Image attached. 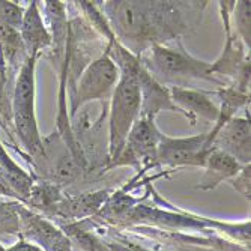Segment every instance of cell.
Returning a JSON list of instances; mask_svg holds the SVG:
<instances>
[{"instance_id": "1", "label": "cell", "mask_w": 251, "mask_h": 251, "mask_svg": "<svg viewBox=\"0 0 251 251\" xmlns=\"http://www.w3.org/2000/svg\"><path fill=\"white\" fill-rule=\"evenodd\" d=\"M199 2H104L102 15L121 45L139 57L152 45H166L184 33L191 23L187 14Z\"/></svg>"}, {"instance_id": "2", "label": "cell", "mask_w": 251, "mask_h": 251, "mask_svg": "<svg viewBox=\"0 0 251 251\" xmlns=\"http://www.w3.org/2000/svg\"><path fill=\"white\" fill-rule=\"evenodd\" d=\"M149 74L159 83H176L190 80H206L224 87V81L214 73L211 63L193 57L179 42L176 47L170 45H152L139 56Z\"/></svg>"}, {"instance_id": "3", "label": "cell", "mask_w": 251, "mask_h": 251, "mask_svg": "<svg viewBox=\"0 0 251 251\" xmlns=\"http://www.w3.org/2000/svg\"><path fill=\"white\" fill-rule=\"evenodd\" d=\"M36 60L38 56L32 54L21 65L14 80L11 97L12 125L15 128L20 143L35 161H38L42 155V135L39 132L35 111Z\"/></svg>"}, {"instance_id": "4", "label": "cell", "mask_w": 251, "mask_h": 251, "mask_svg": "<svg viewBox=\"0 0 251 251\" xmlns=\"http://www.w3.org/2000/svg\"><path fill=\"white\" fill-rule=\"evenodd\" d=\"M142 95L140 87L134 75L128 71H121L119 83L116 84L110 98V119H108V155L110 167H113L121 156L126 137L132 125L140 118Z\"/></svg>"}, {"instance_id": "5", "label": "cell", "mask_w": 251, "mask_h": 251, "mask_svg": "<svg viewBox=\"0 0 251 251\" xmlns=\"http://www.w3.org/2000/svg\"><path fill=\"white\" fill-rule=\"evenodd\" d=\"M121 78L119 66L104 53L83 70L70 95V118L90 101H108Z\"/></svg>"}, {"instance_id": "6", "label": "cell", "mask_w": 251, "mask_h": 251, "mask_svg": "<svg viewBox=\"0 0 251 251\" xmlns=\"http://www.w3.org/2000/svg\"><path fill=\"white\" fill-rule=\"evenodd\" d=\"M33 166L45 180L60 188L77 180L83 170V166L57 131L42 137V155Z\"/></svg>"}, {"instance_id": "7", "label": "cell", "mask_w": 251, "mask_h": 251, "mask_svg": "<svg viewBox=\"0 0 251 251\" xmlns=\"http://www.w3.org/2000/svg\"><path fill=\"white\" fill-rule=\"evenodd\" d=\"M18 235L44 251H73V242L59 226L18 203Z\"/></svg>"}, {"instance_id": "8", "label": "cell", "mask_w": 251, "mask_h": 251, "mask_svg": "<svg viewBox=\"0 0 251 251\" xmlns=\"http://www.w3.org/2000/svg\"><path fill=\"white\" fill-rule=\"evenodd\" d=\"M211 149L212 146L208 142V134L180 139H172L163 134L156 149V163L167 167H203Z\"/></svg>"}, {"instance_id": "9", "label": "cell", "mask_w": 251, "mask_h": 251, "mask_svg": "<svg viewBox=\"0 0 251 251\" xmlns=\"http://www.w3.org/2000/svg\"><path fill=\"white\" fill-rule=\"evenodd\" d=\"M163 132L155 125V119L139 118L132 125L125 148L113 167L134 163H153L156 161V149Z\"/></svg>"}, {"instance_id": "10", "label": "cell", "mask_w": 251, "mask_h": 251, "mask_svg": "<svg viewBox=\"0 0 251 251\" xmlns=\"http://www.w3.org/2000/svg\"><path fill=\"white\" fill-rule=\"evenodd\" d=\"M212 148L235 158L241 166L250 164L251 140L250 121L245 118H232L226 122L212 139Z\"/></svg>"}, {"instance_id": "11", "label": "cell", "mask_w": 251, "mask_h": 251, "mask_svg": "<svg viewBox=\"0 0 251 251\" xmlns=\"http://www.w3.org/2000/svg\"><path fill=\"white\" fill-rule=\"evenodd\" d=\"M110 197L108 190L90 191L77 196H63L53 208L50 218H60L66 223H75L97 215Z\"/></svg>"}, {"instance_id": "12", "label": "cell", "mask_w": 251, "mask_h": 251, "mask_svg": "<svg viewBox=\"0 0 251 251\" xmlns=\"http://www.w3.org/2000/svg\"><path fill=\"white\" fill-rule=\"evenodd\" d=\"M20 36L27 56L35 54L39 57L42 51H49L51 47V36L42 18L39 2H36V0L30 2L25 9V15H23L20 27Z\"/></svg>"}, {"instance_id": "13", "label": "cell", "mask_w": 251, "mask_h": 251, "mask_svg": "<svg viewBox=\"0 0 251 251\" xmlns=\"http://www.w3.org/2000/svg\"><path fill=\"white\" fill-rule=\"evenodd\" d=\"M27 57L29 56L23 45L20 32L0 23V78L6 89L11 77L15 80L21 65L26 62Z\"/></svg>"}, {"instance_id": "14", "label": "cell", "mask_w": 251, "mask_h": 251, "mask_svg": "<svg viewBox=\"0 0 251 251\" xmlns=\"http://www.w3.org/2000/svg\"><path fill=\"white\" fill-rule=\"evenodd\" d=\"M169 94L173 101V104L180 110V113L191 121L194 125L196 119L194 116H200L208 121L215 122L220 113V107L204 94L201 90H194V89H187L180 86H170Z\"/></svg>"}, {"instance_id": "15", "label": "cell", "mask_w": 251, "mask_h": 251, "mask_svg": "<svg viewBox=\"0 0 251 251\" xmlns=\"http://www.w3.org/2000/svg\"><path fill=\"white\" fill-rule=\"evenodd\" d=\"M203 167L206 169V172H204L201 180L199 182L197 188L203 191H209L217 188L223 180L236 176L244 166H241L230 155L212 148L206 156V161H204Z\"/></svg>"}, {"instance_id": "16", "label": "cell", "mask_w": 251, "mask_h": 251, "mask_svg": "<svg viewBox=\"0 0 251 251\" xmlns=\"http://www.w3.org/2000/svg\"><path fill=\"white\" fill-rule=\"evenodd\" d=\"M0 175H2L8 187L15 194L17 200L26 203L35 185V180L27 172L23 170L11 158L2 140H0Z\"/></svg>"}, {"instance_id": "17", "label": "cell", "mask_w": 251, "mask_h": 251, "mask_svg": "<svg viewBox=\"0 0 251 251\" xmlns=\"http://www.w3.org/2000/svg\"><path fill=\"white\" fill-rule=\"evenodd\" d=\"M70 238L71 242H75L84 251H108L107 242H104L98 235L87 230L81 221L75 223H63L59 226Z\"/></svg>"}, {"instance_id": "18", "label": "cell", "mask_w": 251, "mask_h": 251, "mask_svg": "<svg viewBox=\"0 0 251 251\" xmlns=\"http://www.w3.org/2000/svg\"><path fill=\"white\" fill-rule=\"evenodd\" d=\"M250 2L245 0H238L235 2L233 11H232V18L235 21L236 26V35L242 41L244 47L248 49L250 51V45H251V23H250Z\"/></svg>"}, {"instance_id": "19", "label": "cell", "mask_w": 251, "mask_h": 251, "mask_svg": "<svg viewBox=\"0 0 251 251\" xmlns=\"http://www.w3.org/2000/svg\"><path fill=\"white\" fill-rule=\"evenodd\" d=\"M25 9L26 8H23L21 5H17L15 2H5V0H0V23L8 25L20 32Z\"/></svg>"}, {"instance_id": "20", "label": "cell", "mask_w": 251, "mask_h": 251, "mask_svg": "<svg viewBox=\"0 0 251 251\" xmlns=\"http://www.w3.org/2000/svg\"><path fill=\"white\" fill-rule=\"evenodd\" d=\"M230 184L241 196H244L250 201V194H251V190H250V164L244 166L239 170V173L230 179Z\"/></svg>"}, {"instance_id": "21", "label": "cell", "mask_w": 251, "mask_h": 251, "mask_svg": "<svg viewBox=\"0 0 251 251\" xmlns=\"http://www.w3.org/2000/svg\"><path fill=\"white\" fill-rule=\"evenodd\" d=\"M11 100L8 98V90L0 78V125L5 126L6 122H12V116H11Z\"/></svg>"}, {"instance_id": "22", "label": "cell", "mask_w": 251, "mask_h": 251, "mask_svg": "<svg viewBox=\"0 0 251 251\" xmlns=\"http://www.w3.org/2000/svg\"><path fill=\"white\" fill-rule=\"evenodd\" d=\"M108 251H149L148 248L142 247L140 244L129 242V241H116V242H107Z\"/></svg>"}, {"instance_id": "23", "label": "cell", "mask_w": 251, "mask_h": 251, "mask_svg": "<svg viewBox=\"0 0 251 251\" xmlns=\"http://www.w3.org/2000/svg\"><path fill=\"white\" fill-rule=\"evenodd\" d=\"M3 251H44V250H41L38 245H35V244H32L29 241H25V239L20 238L18 242L12 244L11 247L5 248Z\"/></svg>"}, {"instance_id": "24", "label": "cell", "mask_w": 251, "mask_h": 251, "mask_svg": "<svg viewBox=\"0 0 251 251\" xmlns=\"http://www.w3.org/2000/svg\"><path fill=\"white\" fill-rule=\"evenodd\" d=\"M0 196H6V197H12V199H17L15 194L12 193V190L8 187V184L5 182V179L0 175Z\"/></svg>"}, {"instance_id": "25", "label": "cell", "mask_w": 251, "mask_h": 251, "mask_svg": "<svg viewBox=\"0 0 251 251\" xmlns=\"http://www.w3.org/2000/svg\"><path fill=\"white\" fill-rule=\"evenodd\" d=\"M3 250H5V247H3L2 244H0V251H3Z\"/></svg>"}]
</instances>
